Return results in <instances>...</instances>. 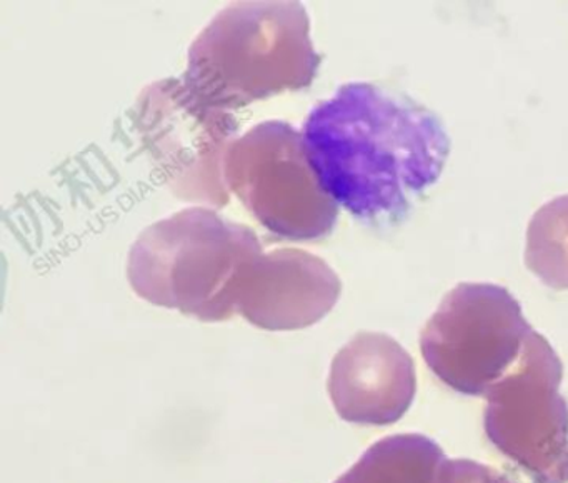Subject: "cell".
Masks as SVG:
<instances>
[{
    "label": "cell",
    "mask_w": 568,
    "mask_h": 483,
    "mask_svg": "<svg viewBox=\"0 0 568 483\" xmlns=\"http://www.w3.org/2000/svg\"><path fill=\"white\" fill-rule=\"evenodd\" d=\"M457 483H511L500 473L470 460H458Z\"/></svg>",
    "instance_id": "cell-12"
},
{
    "label": "cell",
    "mask_w": 568,
    "mask_h": 483,
    "mask_svg": "<svg viewBox=\"0 0 568 483\" xmlns=\"http://www.w3.org/2000/svg\"><path fill=\"white\" fill-rule=\"evenodd\" d=\"M337 273L301 249L262 252L245 272L235 309L258 329L301 330L324 319L341 296Z\"/></svg>",
    "instance_id": "cell-8"
},
{
    "label": "cell",
    "mask_w": 568,
    "mask_h": 483,
    "mask_svg": "<svg viewBox=\"0 0 568 483\" xmlns=\"http://www.w3.org/2000/svg\"><path fill=\"white\" fill-rule=\"evenodd\" d=\"M321 62L301 2H237L199 33L181 80L199 102L229 112L305 89Z\"/></svg>",
    "instance_id": "cell-2"
},
{
    "label": "cell",
    "mask_w": 568,
    "mask_h": 483,
    "mask_svg": "<svg viewBox=\"0 0 568 483\" xmlns=\"http://www.w3.org/2000/svg\"><path fill=\"white\" fill-rule=\"evenodd\" d=\"M262 252L254 230L192 207L138 237L129 252V282L154 305L202 322H224L237 313L242 279Z\"/></svg>",
    "instance_id": "cell-3"
},
{
    "label": "cell",
    "mask_w": 568,
    "mask_h": 483,
    "mask_svg": "<svg viewBox=\"0 0 568 483\" xmlns=\"http://www.w3.org/2000/svg\"><path fill=\"white\" fill-rule=\"evenodd\" d=\"M302 135L322 189L368 222L404 217L437 182L450 152L434 112L364 82L345 83L315 105Z\"/></svg>",
    "instance_id": "cell-1"
},
{
    "label": "cell",
    "mask_w": 568,
    "mask_h": 483,
    "mask_svg": "<svg viewBox=\"0 0 568 483\" xmlns=\"http://www.w3.org/2000/svg\"><path fill=\"white\" fill-rule=\"evenodd\" d=\"M458 460H450L427 436H387L374 443L335 483H457Z\"/></svg>",
    "instance_id": "cell-10"
},
{
    "label": "cell",
    "mask_w": 568,
    "mask_h": 483,
    "mask_svg": "<svg viewBox=\"0 0 568 483\" xmlns=\"http://www.w3.org/2000/svg\"><path fill=\"white\" fill-rule=\"evenodd\" d=\"M224 182L265 229L284 239H324L337 223V202L318 183L304 135L282 120L258 123L232 142Z\"/></svg>",
    "instance_id": "cell-4"
},
{
    "label": "cell",
    "mask_w": 568,
    "mask_h": 483,
    "mask_svg": "<svg viewBox=\"0 0 568 483\" xmlns=\"http://www.w3.org/2000/svg\"><path fill=\"white\" fill-rule=\"evenodd\" d=\"M561 369L540 333L525 340L517 362L487 390L485 432L538 483L568 482V406Z\"/></svg>",
    "instance_id": "cell-6"
},
{
    "label": "cell",
    "mask_w": 568,
    "mask_h": 483,
    "mask_svg": "<svg viewBox=\"0 0 568 483\" xmlns=\"http://www.w3.org/2000/svg\"><path fill=\"white\" fill-rule=\"evenodd\" d=\"M525 263L545 283L568 290V195L537 210L527 230Z\"/></svg>",
    "instance_id": "cell-11"
},
{
    "label": "cell",
    "mask_w": 568,
    "mask_h": 483,
    "mask_svg": "<svg viewBox=\"0 0 568 483\" xmlns=\"http://www.w3.org/2000/svg\"><path fill=\"white\" fill-rule=\"evenodd\" d=\"M415 390L414 360L385 333H357L332 360L328 395L345 422L390 425L410 409Z\"/></svg>",
    "instance_id": "cell-9"
},
{
    "label": "cell",
    "mask_w": 568,
    "mask_h": 483,
    "mask_svg": "<svg viewBox=\"0 0 568 483\" xmlns=\"http://www.w3.org/2000/svg\"><path fill=\"white\" fill-rule=\"evenodd\" d=\"M135 127L164 182L179 199L224 207V159L237 133L225 110L199 102L179 79L159 80L135 103Z\"/></svg>",
    "instance_id": "cell-7"
},
{
    "label": "cell",
    "mask_w": 568,
    "mask_h": 483,
    "mask_svg": "<svg viewBox=\"0 0 568 483\" xmlns=\"http://www.w3.org/2000/svg\"><path fill=\"white\" fill-rule=\"evenodd\" d=\"M531 332L504 286L460 283L428 320L420 350L445 385L464 395H485L517 362Z\"/></svg>",
    "instance_id": "cell-5"
}]
</instances>
